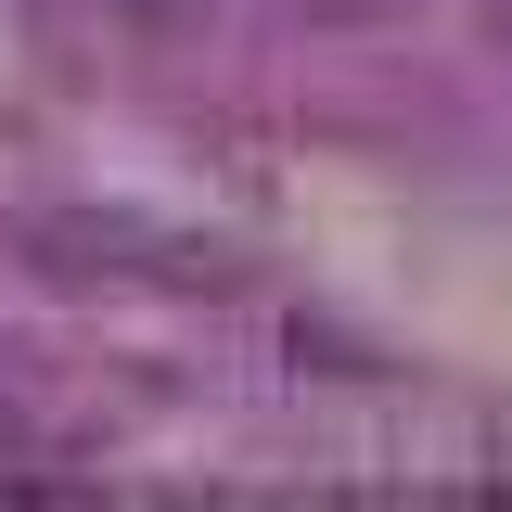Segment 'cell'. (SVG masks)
I'll return each mask as SVG.
<instances>
[{
  "label": "cell",
  "instance_id": "1",
  "mask_svg": "<svg viewBox=\"0 0 512 512\" xmlns=\"http://www.w3.org/2000/svg\"><path fill=\"white\" fill-rule=\"evenodd\" d=\"M474 26H487V52L512 64V0H487V13H474Z\"/></svg>",
  "mask_w": 512,
  "mask_h": 512
}]
</instances>
